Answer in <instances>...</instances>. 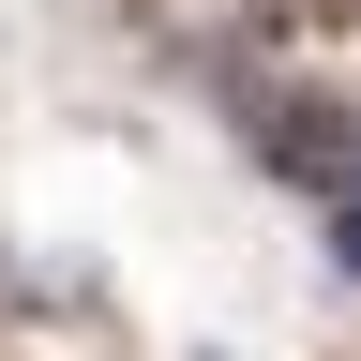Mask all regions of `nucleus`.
Instances as JSON below:
<instances>
[{"instance_id": "obj_1", "label": "nucleus", "mask_w": 361, "mask_h": 361, "mask_svg": "<svg viewBox=\"0 0 361 361\" xmlns=\"http://www.w3.org/2000/svg\"><path fill=\"white\" fill-rule=\"evenodd\" d=\"M241 121H256V151L286 166V180H316V196H346V180H361V121L316 106V90H241Z\"/></svg>"}, {"instance_id": "obj_2", "label": "nucleus", "mask_w": 361, "mask_h": 361, "mask_svg": "<svg viewBox=\"0 0 361 361\" xmlns=\"http://www.w3.org/2000/svg\"><path fill=\"white\" fill-rule=\"evenodd\" d=\"M241 30H286V45H331V30H361V0H241Z\"/></svg>"}, {"instance_id": "obj_3", "label": "nucleus", "mask_w": 361, "mask_h": 361, "mask_svg": "<svg viewBox=\"0 0 361 361\" xmlns=\"http://www.w3.org/2000/svg\"><path fill=\"white\" fill-rule=\"evenodd\" d=\"M331 256H346V286H361V180L331 196Z\"/></svg>"}]
</instances>
